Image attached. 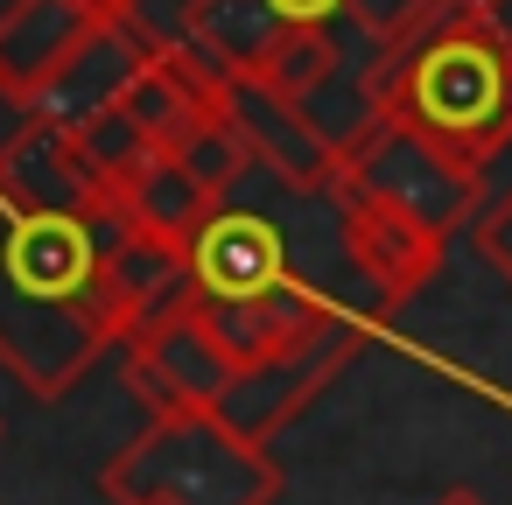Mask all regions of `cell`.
<instances>
[{"instance_id": "6da1fadb", "label": "cell", "mask_w": 512, "mask_h": 505, "mask_svg": "<svg viewBox=\"0 0 512 505\" xmlns=\"http://www.w3.org/2000/svg\"><path fill=\"white\" fill-rule=\"evenodd\" d=\"M120 232V204L50 211L0 190V365L43 407L64 400L113 344H127L113 295Z\"/></svg>"}, {"instance_id": "7a4b0ae2", "label": "cell", "mask_w": 512, "mask_h": 505, "mask_svg": "<svg viewBox=\"0 0 512 505\" xmlns=\"http://www.w3.org/2000/svg\"><path fill=\"white\" fill-rule=\"evenodd\" d=\"M379 113L449 155L484 169L512 148V29L491 8H456L407 50L379 57Z\"/></svg>"}, {"instance_id": "3957f363", "label": "cell", "mask_w": 512, "mask_h": 505, "mask_svg": "<svg viewBox=\"0 0 512 505\" xmlns=\"http://www.w3.org/2000/svg\"><path fill=\"white\" fill-rule=\"evenodd\" d=\"M106 505H274L281 463L218 414H155L106 470Z\"/></svg>"}, {"instance_id": "277c9868", "label": "cell", "mask_w": 512, "mask_h": 505, "mask_svg": "<svg viewBox=\"0 0 512 505\" xmlns=\"http://www.w3.org/2000/svg\"><path fill=\"white\" fill-rule=\"evenodd\" d=\"M337 183H358V190H372V197L414 211V218L435 225L442 239L463 232V225H477V211H484V183H477L470 169H456L449 155H435L428 141H414L407 127H393V120H379V127L344 155Z\"/></svg>"}, {"instance_id": "5b68a950", "label": "cell", "mask_w": 512, "mask_h": 505, "mask_svg": "<svg viewBox=\"0 0 512 505\" xmlns=\"http://www.w3.org/2000/svg\"><path fill=\"white\" fill-rule=\"evenodd\" d=\"M120 351H127V386L141 393L148 421L155 414H218L239 379L197 309H176V316L134 330Z\"/></svg>"}, {"instance_id": "8992f818", "label": "cell", "mask_w": 512, "mask_h": 505, "mask_svg": "<svg viewBox=\"0 0 512 505\" xmlns=\"http://www.w3.org/2000/svg\"><path fill=\"white\" fill-rule=\"evenodd\" d=\"M330 204H337V225H344V253H351V260H358V274L372 281L379 309H386V316H393V309H407V302L435 281V267H442V253H449V239H442L435 225H421L414 211H400V204H386V197L358 190V183H337V190H330Z\"/></svg>"}, {"instance_id": "52a82bcc", "label": "cell", "mask_w": 512, "mask_h": 505, "mask_svg": "<svg viewBox=\"0 0 512 505\" xmlns=\"http://www.w3.org/2000/svg\"><path fill=\"white\" fill-rule=\"evenodd\" d=\"M204 316V330L218 337L225 365L232 372H260V365H281L295 351H309L316 337H330L344 316L309 288V281H288L274 295H246V302H190Z\"/></svg>"}, {"instance_id": "ba28073f", "label": "cell", "mask_w": 512, "mask_h": 505, "mask_svg": "<svg viewBox=\"0 0 512 505\" xmlns=\"http://www.w3.org/2000/svg\"><path fill=\"white\" fill-rule=\"evenodd\" d=\"M358 344H365V330L344 316V323H337L330 337H316L309 351H295V358H281V365H260V372H239L232 393H225V407H218V421L239 428L253 449H267V442L358 358Z\"/></svg>"}, {"instance_id": "9c48e42d", "label": "cell", "mask_w": 512, "mask_h": 505, "mask_svg": "<svg viewBox=\"0 0 512 505\" xmlns=\"http://www.w3.org/2000/svg\"><path fill=\"white\" fill-rule=\"evenodd\" d=\"M218 106L232 113V127L246 134V148H253V169H267L274 183H288V190H337V148L323 141V127L302 113V106H288V99H274L260 78H232V85H218Z\"/></svg>"}, {"instance_id": "30bf717a", "label": "cell", "mask_w": 512, "mask_h": 505, "mask_svg": "<svg viewBox=\"0 0 512 505\" xmlns=\"http://www.w3.org/2000/svg\"><path fill=\"white\" fill-rule=\"evenodd\" d=\"M162 57L120 22V15H99V29L78 43V57L50 78V92L36 99L43 106V120H50V134H78L85 120H99V113H113V106H127V92L155 71Z\"/></svg>"}, {"instance_id": "8fae6325", "label": "cell", "mask_w": 512, "mask_h": 505, "mask_svg": "<svg viewBox=\"0 0 512 505\" xmlns=\"http://www.w3.org/2000/svg\"><path fill=\"white\" fill-rule=\"evenodd\" d=\"M190 274H197V302H246L295 281L281 232L260 211H232V204L190 239Z\"/></svg>"}, {"instance_id": "7c38bea8", "label": "cell", "mask_w": 512, "mask_h": 505, "mask_svg": "<svg viewBox=\"0 0 512 505\" xmlns=\"http://www.w3.org/2000/svg\"><path fill=\"white\" fill-rule=\"evenodd\" d=\"M92 29H99V8H85V0H22L0 22V85L22 99H43Z\"/></svg>"}, {"instance_id": "4fadbf2b", "label": "cell", "mask_w": 512, "mask_h": 505, "mask_svg": "<svg viewBox=\"0 0 512 505\" xmlns=\"http://www.w3.org/2000/svg\"><path fill=\"white\" fill-rule=\"evenodd\" d=\"M113 204H120V218H127L134 232H155V239H169V246H183V253H190V239L225 211V204H218L176 155H162V148H155L134 176L113 183Z\"/></svg>"}, {"instance_id": "5bb4252c", "label": "cell", "mask_w": 512, "mask_h": 505, "mask_svg": "<svg viewBox=\"0 0 512 505\" xmlns=\"http://www.w3.org/2000/svg\"><path fill=\"white\" fill-rule=\"evenodd\" d=\"M113 295H120L127 337L148 330V323H162V316H176V309H190V302H197L190 253L169 246V239H155V232H134V225H127L120 246H113Z\"/></svg>"}, {"instance_id": "9a60e30c", "label": "cell", "mask_w": 512, "mask_h": 505, "mask_svg": "<svg viewBox=\"0 0 512 505\" xmlns=\"http://www.w3.org/2000/svg\"><path fill=\"white\" fill-rule=\"evenodd\" d=\"M351 22H302V29H281V43H274V57L260 64V85L274 92V99H288V106H316L358 57H351ZM365 57H379V50H365Z\"/></svg>"}, {"instance_id": "2e32d148", "label": "cell", "mask_w": 512, "mask_h": 505, "mask_svg": "<svg viewBox=\"0 0 512 505\" xmlns=\"http://www.w3.org/2000/svg\"><path fill=\"white\" fill-rule=\"evenodd\" d=\"M169 155H176V162H183V169L218 197V204H225V197L246 183V169H253V148H246V134L232 127V113H225V106H218V113H204V120L169 148Z\"/></svg>"}, {"instance_id": "e0dca14e", "label": "cell", "mask_w": 512, "mask_h": 505, "mask_svg": "<svg viewBox=\"0 0 512 505\" xmlns=\"http://www.w3.org/2000/svg\"><path fill=\"white\" fill-rule=\"evenodd\" d=\"M71 148H78V162L106 183V197H113V183L120 176H134L148 155H155V141H148V127L127 113V106H113V113H99V120H85L78 134H64Z\"/></svg>"}, {"instance_id": "ac0fdd59", "label": "cell", "mask_w": 512, "mask_h": 505, "mask_svg": "<svg viewBox=\"0 0 512 505\" xmlns=\"http://www.w3.org/2000/svg\"><path fill=\"white\" fill-rule=\"evenodd\" d=\"M463 8V0H344V22L379 50V57H393V50H407L414 36H428L435 22H449Z\"/></svg>"}, {"instance_id": "d6986e66", "label": "cell", "mask_w": 512, "mask_h": 505, "mask_svg": "<svg viewBox=\"0 0 512 505\" xmlns=\"http://www.w3.org/2000/svg\"><path fill=\"white\" fill-rule=\"evenodd\" d=\"M106 15H120L155 57H183V50L197 43L204 15H211V0H113Z\"/></svg>"}, {"instance_id": "ffe728a7", "label": "cell", "mask_w": 512, "mask_h": 505, "mask_svg": "<svg viewBox=\"0 0 512 505\" xmlns=\"http://www.w3.org/2000/svg\"><path fill=\"white\" fill-rule=\"evenodd\" d=\"M470 246H477V260L512 288V190L505 197H491L484 211H477V225H470Z\"/></svg>"}, {"instance_id": "44dd1931", "label": "cell", "mask_w": 512, "mask_h": 505, "mask_svg": "<svg viewBox=\"0 0 512 505\" xmlns=\"http://www.w3.org/2000/svg\"><path fill=\"white\" fill-rule=\"evenodd\" d=\"M267 8L288 29H302V22H344V0H267Z\"/></svg>"}, {"instance_id": "7402d4cb", "label": "cell", "mask_w": 512, "mask_h": 505, "mask_svg": "<svg viewBox=\"0 0 512 505\" xmlns=\"http://www.w3.org/2000/svg\"><path fill=\"white\" fill-rule=\"evenodd\" d=\"M428 505H491V498H484V491H470V484H449V491H435Z\"/></svg>"}, {"instance_id": "603a6c76", "label": "cell", "mask_w": 512, "mask_h": 505, "mask_svg": "<svg viewBox=\"0 0 512 505\" xmlns=\"http://www.w3.org/2000/svg\"><path fill=\"white\" fill-rule=\"evenodd\" d=\"M463 8H491V15H498V8H505V0H463Z\"/></svg>"}, {"instance_id": "cb8c5ba5", "label": "cell", "mask_w": 512, "mask_h": 505, "mask_svg": "<svg viewBox=\"0 0 512 505\" xmlns=\"http://www.w3.org/2000/svg\"><path fill=\"white\" fill-rule=\"evenodd\" d=\"M85 8H99V15H106V8H113V0H85Z\"/></svg>"}, {"instance_id": "d4e9b609", "label": "cell", "mask_w": 512, "mask_h": 505, "mask_svg": "<svg viewBox=\"0 0 512 505\" xmlns=\"http://www.w3.org/2000/svg\"><path fill=\"white\" fill-rule=\"evenodd\" d=\"M0 435H8V428H0Z\"/></svg>"}]
</instances>
